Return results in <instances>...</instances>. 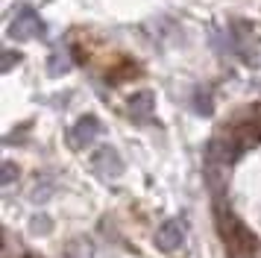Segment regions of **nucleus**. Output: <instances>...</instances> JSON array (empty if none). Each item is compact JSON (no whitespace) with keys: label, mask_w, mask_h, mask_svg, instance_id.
<instances>
[{"label":"nucleus","mask_w":261,"mask_h":258,"mask_svg":"<svg viewBox=\"0 0 261 258\" xmlns=\"http://www.w3.org/2000/svg\"><path fill=\"white\" fill-rule=\"evenodd\" d=\"M30 232L33 235H50L53 232V220H50L47 214H36V217H30Z\"/></svg>","instance_id":"nucleus-8"},{"label":"nucleus","mask_w":261,"mask_h":258,"mask_svg":"<svg viewBox=\"0 0 261 258\" xmlns=\"http://www.w3.org/2000/svg\"><path fill=\"white\" fill-rule=\"evenodd\" d=\"M212 109H214L212 94H208V97H205V91L194 94V112H197V115H212Z\"/></svg>","instance_id":"nucleus-9"},{"label":"nucleus","mask_w":261,"mask_h":258,"mask_svg":"<svg viewBox=\"0 0 261 258\" xmlns=\"http://www.w3.org/2000/svg\"><path fill=\"white\" fill-rule=\"evenodd\" d=\"M155 109V94L153 91H138L129 97V115L135 120H144V117H150Z\"/></svg>","instance_id":"nucleus-5"},{"label":"nucleus","mask_w":261,"mask_h":258,"mask_svg":"<svg viewBox=\"0 0 261 258\" xmlns=\"http://www.w3.org/2000/svg\"><path fill=\"white\" fill-rule=\"evenodd\" d=\"M71 70V56L65 53V50H53L47 59V73L50 76H62V73H68Z\"/></svg>","instance_id":"nucleus-7"},{"label":"nucleus","mask_w":261,"mask_h":258,"mask_svg":"<svg viewBox=\"0 0 261 258\" xmlns=\"http://www.w3.org/2000/svg\"><path fill=\"white\" fill-rule=\"evenodd\" d=\"M18 176H21V167H18L15 162H9V159H6V162H3V185H12Z\"/></svg>","instance_id":"nucleus-10"},{"label":"nucleus","mask_w":261,"mask_h":258,"mask_svg":"<svg viewBox=\"0 0 261 258\" xmlns=\"http://www.w3.org/2000/svg\"><path fill=\"white\" fill-rule=\"evenodd\" d=\"M21 62V53H15V50H3V73H9Z\"/></svg>","instance_id":"nucleus-11"},{"label":"nucleus","mask_w":261,"mask_h":258,"mask_svg":"<svg viewBox=\"0 0 261 258\" xmlns=\"http://www.w3.org/2000/svg\"><path fill=\"white\" fill-rule=\"evenodd\" d=\"M100 135H103V120L97 115H83V117H76V123L65 132V141H68L71 150H85Z\"/></svg>","instance_id":"nucleus-2"},{"label":"nucleus","mask_w":261,"mask_h":258,"mask_svg":"<svg viewBox=\"0 0 261 258\" xmlns=\"http://www.w3.org/2000/svg\"><path fill=\"white\" fill-rule=\"evenodd\" d=\"M47 33V23L41 21L33 6H21L18 15L9 21V38L12 41H36V38H44Z\"/></svg>","instance_id":"nucleus-1"},{"label":"nucleus","mask_w":261,"mask_h":258,"mask_svg":"<svg viewBox=\"0 0 261 258\" xmlns=\"http://www.w3.org/2000/svg\"><path fill=\"white\" fill-rule=\"evenodd\" d=\"M91 167H94V173L100 179H118L126 170V162H123V156L112 144H103V147H97L91 152Z\"/></svg>","instance_id":"nucleus-3"},{"label":"nucleus","mask_w":261,"mask_h":258,"mask_svg":"<svg viewBox=\"0 0 261 258\" xmlns=\"http://www.w3.org/2000/svg\"><path fill=\"white\" fill-rule=\"evenodd\" d=\"M241 258H247V255H241Z\"/></svg>","instance_id":"nucleus-12"},{"label":"nucleus","mask_w":261,"mask_h":258,"mask_svg":"<svg viewBox=\"0 0 261 258\" xmlns=\"http://www.w3.org/2000/svg\"><path fill=\"white\" fill-rule=\"evenodd\" d=\"M62 255L65 258H94V246L88 238H73L68 241V246L62 249Z\"/></svg>","instance_id":"nucleus-6"},{"label":"nucleus","mask_w":261,"mask_h":258,"mask_svg":"<svg viewBox=\"0 0 261 258\" xmlns=\"http://www.w3.org/2000/svg\"><path fill=\"white\" fill-rule=\"evenodd\" d=\"M155 246L162 252H179L185 246V226H182V220L170 217V220L162 223L155 229Z\"/></svg>","instance_id":"nucleus-4"}]
</instances>
